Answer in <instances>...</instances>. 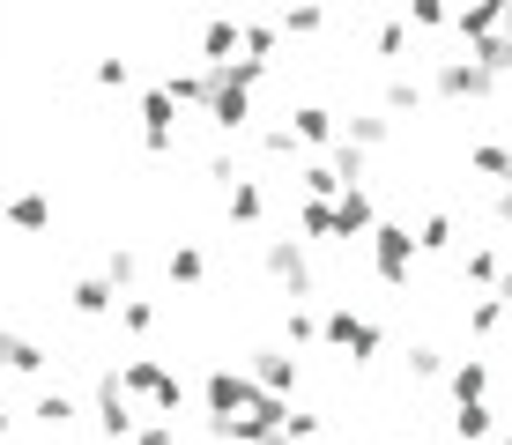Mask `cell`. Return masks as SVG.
Instances as JSON below:
<instances>
[{
	"label": "cell",
	"instance_id": "obj_37",
	"mask_svg": "<svg viewBox=\"0 0 512 445\" xmlns=\"http://www.w3.org/2000/svg\"><path fill=\"white\" fill-rule=\"evenodd\" d=\"M119 327H127V334H149V327H156V305H149V297H119Z\"/></svg>",
	"mask_w": 512,
	"mask_h": 445
},
{
	"label": "cell",
	"instance_id": "obj_41",
	"mask_svg": "<svg viewBox=\"0 0 512 445\" xmlns=\"http://www.w3.org/2000/svg\"><path fill=\"white\" fill-rule=\"evenodd\" d=\"M260 149H268V156H290V164H297V156H305V141H297L290 127H260Z\"/></svg>",
	"mask_w": 512,
	"mask_h": 445
},
{
	"label": "cell",
	"instance_id": "obj_22",
	"mask_svg": "<svg viewBox=\"0 0 512 445\" xmlns=\"http://www.w3.org/2000/svg\"><path fill=\"white\" fill-rule=\"evenodd\" d=\"M171 104H201V112H208V89H216V75H208V67L201 60H193V67H171Z\"/></svg>",
	"mask_w": 512,
	"mask_h": 445
},
{
	"label": "cell",
	"instance_id": "obj_43",
	"mask_svg": "<svg viewBox=\"0 0 512 445\" xmlns=\"http://www.w3.org/2000/svg\"><path fill=\"white\" fill-rule=\"evenodd\" d=\"M134 445H179V423H171V416H149V423L134 431Z\"/></svg>",
	"mask_w": 512,
	"mask_h": 445
},
{
	"label": "cell",
	"instance_id": "obj_26",
	"mask_svg": "<svg viewBox=\"0 0 512 445\" xmlns=\"http://www.w3.org/2000/svg\"><path fill=\"white\" fill-rule=\"evenodd\" d=\"M30 416H38L45 431H67V423H75V394H60V386H45V394L30 401Z\"/></svg>",
	"mask_w": 512,
	"mask_h": 445
},
{
	"label": "cell",
	"instance_id": "obj_49",
	"mask_svg": "<svg viewBox=\"0 0 512 445\" xmlns=\"http://www.w3.org/2000/svg\"><path fill=\"white\" fill-rule=\"evenodd\" d=\"M505 149H512V127H505Z\"/></svg>",
	"mask_w": 512,
	"mask_h": 445
},
{
	"label": "cell",
	"instance_id": "obj_23",
	"mask_svg": "<svg viewBox=\"0 0 512 445\" xmlns=\"http://www.w3.org/2000/svg\"><path fill=\"white\" fill-rule=\"evenodd\" d=\"M461 275L475 282V290H498V275H505V253H498V245H468V253H461Z\"/></svg>",
	"mask_w": 512,
	"mask_h": 445
},
{
	"label": "cell",
	"instance_id": "obj_17",
	"mask_svg": "<svg viewBox=\"0 0 512 445\" xmlns=\"http://www.w3.org/2000/svg\"><path fill=\"white\" fill-rule=\"evenodd\" d=\"M0 371H15V379H38V371H45V349L30 342V334H8V327H0Z\"/></svg>",
	"mask_w": 512,
	"mask_h": 445
},
{
	"label": "cell",
	"instance_id": "obj_6",
	"mask_svg": "<svg viewBox=\"0 0 512 445\" xmlns=\"http://www.w3.org/2000/svg\"><path fill=\"white\" fill-rule=\"evenodd\" d=\"M431 89H438L446 104H483V97H490L498 82H490L483 67L468 60V52H453V60H438V67H431Z\"/></svg>",
	"mask_w": 512,
	"mask_h": 445
},
{
	"label": "cell",
	"instance_id": "obj_42",
	"mask_svg": "<svg viewBox=\"0 0 512 445\" xmlns=\"http://www.w3.org/2000/svg\"><path fill=\"white\" fill-rule=\"evenodd\" d=\"M90 75H97V89H127V75H134V67L119 60V52H104V60L90 67Z\"/></svg>",
	"mask_w": 512,
	"mask_h": 445
},
{
	"label": "cell",
	"instance_id": "obj_15",
	"mask_svg": "<svg viewBox=\"0 0 512 445\" xmlns=\"http://www.w3.org/2000/svg\"><path fill=\"white\" fill-rule=\"evenodd\" d=\"M67 305H75L82 319H119V290H112L104 275H82L75 290H67Z\"/></svg>",
	"mask_w": 512,
	"mask_h": 445
},
{
	"label": "cell",
	"instance_id": "obj_2",
	"mask_svg": "<svg viewBox=\"0 0 512 445\" xmlns=\"http://www.w3.org/2000/svg\"><path fill=\"white\" fill-rule=\"evenodd\" d=\"M409 267H416V230L409 223H379L372 230V275L386 290H409Z\"/></svg>",
	"mask_w": 512,
	"mask_h": 445
},
{
	"label": "cell",
	"instance_id": "obj_40",
	"mask_svg": "<svg viewBox=\"0 0 512 445\" xmlns=\"http://www.w3.org/2000/svg\"><path fill=\"white\" fill-rule=\"evenodd\" d=\"M409 30H453V15L438 0H409Z\"/></svg>",
	"mask_w": 512,
	"mask_h": 445
},
{
	"label": "cell",
	"instance_id": "obj_20",
	"mask_svg": "<svg viewBox=\"0 0 512 445\" xmlns=\"http://www.w3.org/2000/svg\"><path fill=\"white\" fill-rule=\"evenodd\" d=\"M342 141H349V149H364V156H372V149H386V141H394V119H386V112H349Z\"/></svg>",
	"mask_w": 512,
	"mask_h": 445
},
{
	"label": "cell",
	"instance_id": "obj_32",
	"mask_svg": "<svg viewBox=\"0 0 512 445\" xmlns=\"http://www.w3.org/2000/svg\"><path fill=\"white\" fill-rule=\"evenodd\" d=\"M297 178H305V201H342V178H334V164H305V171H297Z\"/></svg>",
	"mask_w": 512,
	"mask_h": 445
},
{
	"label": "cell",
	"instance_id": "obj_47",
	"mask_svg": "<svg viewBox=\"0 0 512 445\" xmlns=\"http://www.w3.org/2000/svg\"><path fill=\"white\" fill-rule=\"evenodd\" d=\"M498 30H505V38H512V0H505V23H498Z\"/></svg>",
	"mask_w": 512,
	"mask_h": 445
},
{
	"label": "cell",
	"instance_id": "obj_48",
	"mask_svg": "<svg viewBox=\"0 0 512 445\" xmlns=\"http://www.w3.org/2000/svg\"><path fill=\"white\" fill-rule=\"evenodd\" d=\"M498 445H512V423H505V431H498Z\"/></svg>",
	"mask_w": 512,
	"mask_h": 445
},
{
	"label": "cell",
	"instance_id": "obj_39",
	"mask_svg": "<svg viewBox=\"0 0 512 445\" xmlns=\"http://www.w3.org/2000/svg\"><path fill=\"white\" fill-rule=\"evenodd\" d=\"M282 431H290V445H312L327 431V416H312V408H290V423H282Z\"/></svg>",
	"mask_w": 512,
	"mask_h": 445
},
{
	"label": "cell",
	"instance_id": "obj_11",
	"mask_svg": "<svg viewBox=\"0 0 512 445\" xmlns=\"http://www.w3.org/2000/svg\"><path fill=\"white\" fill-rule=\"evenodd\" d=\"M0 223H8V230H30V238L52 230V193H38V186L8 193V201H0Z\"/></svg>",
	"mask_w": 512,
	"mask_h": 445
},
{
	"label": "cell",
	"instance_id": "obj_31",
	"mask_svg": "<svg viewBox=\"0 0 512 445\" xmlns=\"http://www.w3.org/2000/svg\"><path fill=\"white\" fill-rule=\"evenodd\" d=\"M372 52L379 60H401V52H409V15H386V23L372 30Z\"/></svg>",
	"mask_w": 512,
	"mask_h": 445
},
{
	"label": "cell",
	"instance_id": "obj_9",
	"mask_svg": "<svg viewBox=\"0 0 512 445\" xmlns=\"http://www.w3.org/2000/svg\"><path fill=\"white\" fill-rule=\"evenodd\" d=\"M208 75H216V89H208V127H216V134H238L245 119H253V89H238L223 67H208Z\"/></svg>",
	"mask_w": 512,
	"mask_h": 445
},
{
	"label": "cell",
	"instance_id": "obj_25",
	"mask_svg": "<svg viewBox=\"0 0 512 445\" xmlns=\"http://www.w3.org/2000/svg\"><path fill=\"white\" fill-rule=\"evenodd\" d=\"M327 164H334V178H342L349 193H357L364 178H372V156H364V149H349V141H334V149H327Z\"/></svg>",
	"mask_w": 512,
	"mask_h": 445
},
{
	"label": "cell",
	"instance_id": "obj_4",
	"mask_svg": "<svg viewBox=\"0 0 512 445\" xmlns=\"http://www.w3.org/2000/svg\"><path fill=\"white\" fill-rule=\"evenodd\" d=\"M320 342H327V349H342V356H357V364H364V356H379V342H386V334H379V319H364V312L334 305V312L320 319Z\"/></svg>",
	"mask_w": 512,
	"mask_h": 445
},
{
	"label": "cell",
	"instance_id": "obj_8",
	"mask_svg": "<svg viewBox=\"0 0 512 445\" xmlns=\"http://www.w3.org/2000/svg\"><path fill=\"white\" fill-rule=\"evenodd\" d=\"M97 431L112 438V445H134V431H141V423H134V401H127V386H119L112 371L97 379Z\"/></svg>",
	"mask_w": 512,
	"mask_h": 445
},
{
	"label": "cell",
	"instance_id": "obj_5",
	"mask_svg": "<svg viewBox=\"0 0 512 445\" xmlns=\"http://www.w3.org/2000/svg\"><path fill=\"white\" fill-rule=\"evenodd\" d=\"M171 141H179V104H171L164 82H149V89H141V149L171 156Z\"/></svg>",
	"mask_w": 512,
	"mask_h": 445
},
{
	"label": "cell",
	"instance_id": "obj_44",
	"mask_svg": "<svg viewBox=\"0 0 512 445\" xmlns=\"http://www.w3.org/2000/svg\"><path fill=\"white\" fill-rule=\"evenodd\" d=\"M490 223L512 230V186H498V201H490Z\"/></svg>",
	"mask_w": 512,
	"mask_h": 445
},
{
	"label": "cell",
	"instance_id": "obj_16",
	"mask_svg": "<svg viewBox=\"0 0 512 445\" xmlns=\"http://www.w3.org/2000/svg\"><path fill=\"white\" fill-rule=\"evenodd\" d=\"M498 431H505V423H498V408H490V401H461V408H453V438H461V445H483Z\"/></svg>",
	"mask_w": 512,
	"mask_h": 445
},
{
	"label": "cell",
	"instance_id": "obj_28",
	"mask_svg": "<svg viewBox=\"0 0 512 445\" xmlns=\"http://www.w3.org/2000/svg\"><path fill=\"white\" fill-rule=\"evenodd\" d=\"M379 104H386V112H423V82L394 67V75H386V89H379Z\"/></svg>",
	"mask_w": 512,
	"mask_h": 445
},
{
	"label": "cell",
	"instance_id": "obj_36",
	"mask_svg": "<svg viewBox=\"0 0 512 445\" xmlns=\"http://www.w3.org/2000/svg\"><path fill=\"white\" fill-rule=\"evenodd\" d=\"M409 379H446V356H438V342H409Z\"/></svg>",
	"mask_w": 512,
	"mask_h": 445
},
{
	"label": "cell",
	"instance_id": "obj_18",
	"mask_svg": "<svg viewBox=\"0 0 512 445\" xmlns=\"http://www.w3.org/2000/svg\"><path fill=\"white\" fill-rule=\"evenodd\" d=\"M498 23H505V0H483V8H461V15H453V38H461V45H483V38H498Z\"/></svg>",
	"mask_w": 512,
	"mask_h": 445
},
{
	"label": "cell",
	"instance_id": "obj_34",
	"mask_svg": "<svg viewBox=\"0 0 512 445\" xmlns=\"http://www.w3.org/2000/svg\"><path fill=\"white\" fill-rule=\"evenodd\" d=\"M416 253H453V216H423L416 223Z\"/></svg>",
	"mask_w": 512,
	"mask_h": 445
},
{
	"label": "cell",
	"instance_id": "obj_3",
	"mask_svg": "<svg viewBox=\"0 0 512 445\" xmlns=\"http://www.w3.org/2000/svg\"><path fill=\"white\" fill-rule=\"evenodd\" d=\"M260 267L290 290V305H305V297H320V275H312V260H305V245L297 238H268V253H260Z\"/></svg>",
	"mask_w": 512,
	"mask_h": 445
},
{
	"label": "cell",
	"instance_id": "obj_21",
	"mask_svg": "<svg viewBox=\"0 0 512 445\" xmlns=\"http://www.w3.org/2000/svg\"><path fill=\"white\" fill-rule=\"evenodd\" d=\"M223 208H231V223H260V216H268L260 178H231V186H223Z\"/></svg>",
	"mask_w": 512,
	"mask_h": 445
},
{
	"label": "cell",
	"instance_id": "obj_33",
	"mask_svg": "<svg viewBox=\"0 0 512 445\" xmlns=\"http://www.w3.org/2000/svg\"><path fill=\"white\" fill-rule=\"evenodd\" d=\"M282 334H290V349L320 342V312H312V305H290V312H282Z\"/></svg>",
	"mask_w": 512,
	"mask_h": 445
},
{
	"label": "cell",
	"instance_id": "obj_13",
	"mask_svg": "<svg viewBox=\"0 0 512 445\" xmlns=\"http://www.w3.org/2000/svg\"><path fill=\"white\" fill-rule=\"evenodd\" d=\"M386 216H379V201H372V193H342V201H334V238H372V230H379Z\"/></svg>",
	"mask_w": 512,
	"mask_h": 445
},
{
	"label": "cell",
	"instance_id": "obj_45",
	"mask_svg": "<svg viewBox=\"0 0 512 445\" xmlns=\"http://www.w3.org/2000/svg\"><path fill=\"white\" fill-rule=\"evenodd\" d=\"M490 297H498V305L512 312V267H505V275H498V290H490Z\"/></svg>",
	"mask_w": 512,
	"mask_h": 445
},
{
	"label": "cell",
	"instance_id": "obj_7",
	"mask_svg": "<svg viewBox=\"0 0 512 445\" xmlns=\"http://www.w3.org/2000/svg\"><path fill=\"white\" fill-rule=\"evenodd\" d=\"M201 401H208V416H253V401H260V386H253V371H208L201 379Z\"/></svg>",
	"mask_w": 512,
	"mask_h": 445
},
{
	"label": "cell",
	"instance_id": "obj_38",
	"mask_svg": "<svg viewBox=\"0 0 512 445\" xmlns=\"http://www.w3.org/2000/svg\"><path fill=\"white\" fill-rule=\"evenodd\" d=\"M505 327V305H498V297H475V305H468V334H498Z\"/></svg>",
	"mask_w": 512,
	"mask_h": 445
},
{
	"label": "cell",
	"instance_id": "obj_30",
	"mask_svg": "<svg viewBox=\"0 0 512 445\" xmlns=\"http://www.w3.org/2000/svg\"><path fill=\"white\" fill-rule=\"evenodd\" d=\"M282 23V38H320V30H334V15L327 8H290V15H275Z\"/></svg>",
	"mask_w": 512,
	"mask_h": 445
},
{
	"label": "cell",
	"instance_id": "obj_14",
	"mask_svg": "<svg viewBox=\"0 0 512 445\" xmlns=\"http://www.w3.org/2000/svg\"><path fill=\"white\" fill-rule=\"evenodd\" d=\"M290 134L305 141V149H334V141H342V119H334L327 104H297V112H290Z\"/></svg>",
	"mask_w": 512,
	"mask_h": 445
},
{
	"label": "cell",
	"instance_id": "obj_1",
	"mask_svg": "<svg viewBox=\"0 0 512 445\" xmlns=\"http://www.w3.org/2000/svg\"><path fill=\"white\" fill-rule=\"evenodd\" d=\"M119 386H127V401H149V416H179L186 408V386H179V371H171L164 356H127Z\"/></svg>",
	"mask_w": 512,
	"mask_h": 445
},
{
	"label": "cell",
	"instance_id": "obj_46",
	"mask_svg": "<svg viewBox=\"0 0 512 445\" xmlns=\"http://www.w3.org/2000/svg\"><path fill=\"white\" fill-rule=\"evenodd\" d=\"M8 431H15V416H8V408H0V438H8Z\"/></svg>",
	"mask_w": 512,
	"mask_h": 445
},
{
	"label": "cell",
	"instance_id": "obj_24",
	"mask_svg": "<svg viewBox=\"0 0 512 445\" xmlns=\"http://www.w3.org/2000/svg\"><path fill=\"white\" fill-rule=\"evenodd\" d=\"M104 282H112L119 297H134V282H141V253L134 245H112V253H104Z\"/></svg>",
	"mask_w": 512,
	"mask_h": 445
},
{
	"label": "cell",
	"instance_id": "obj_19",
	"mask_svg": "<svg viewBox=\"0 0 512 445\" xmlns=\"http://www.w3.org/2000/svg\"><path fill=\"white\" fill-rule=\"evenodd\" d=\"M446 394H453V408H461V401H490V364H483V356L453 364L446 371Z\"/></svg>",
	"mask_w": 512,
	"mask_h": 445
},
{
	"label": "cell",
	"instance_id": "obj_29",
	"mask_svg": "<svg viewBox=\"0 0 512 445\" xmlns=\"http://www.w3.org/2000/svg\"><path fill=\"white\" fill-rule=\"evenodd\" d=\"M171 282H186V290H193V282H208V253H201V245H171Z\"/></svg>",
	"mask_w": 512,
	"mask_h": 445
},
{
	"label": "cell",
	"instance_id": "obj_10",
	"mask_svg": "<svg viewBox=\"0 0 512 445\" xmlns=\"http://www.w3.org/2000/svg\"><path fill=\"white\" fill-rule=\"evenodd\" d=\"M297 379H305V371H297V356H290V349H253V386H260V394L290 401V394H297Z\"/></svg>",
	"mask_w": 512,
	"mask_h": 445
},
{
	"label": "cell",
	"instance_id": "obj_12",
	"mask_svg": "<svg viewBox=\"0 0 512 445\" xmlns=\"http://www.w3.org/2000/svg\"><path fill=\"white\" fill-rule=\"evenodd\" d=\"M245 52V23L238 15H216V23H201V67H231Z\"/></svg>",
	"mask_w": 512,
	"mask_h": 445
},
{
	"label": "cell",
	"instance_id": "obj_27",
	"mask_svg": "<svg viewBox=\"0 0 512 445\" xmlns=\"http://www.w3.org/2000/svg\"><path fill=\"white\" fill-rule=\"evenodd\" d=\"M275 52H282V23H245V60H260V67H275Z\"/></svg>",
	"mask_w": 512,
	"mask_h": 445
},
{
	"label": "cell",
	"instance_id": "obj_35",
	"mask_svg": "<svg viewBox=\"0 0 512 445\" xmlns=\"http://www.w3.org/2000/svg\"><path fill=\"white\" fill-rule=\"evenodd\" d=\"M297 238H334V201H305L297 208Z\"/></svg>",
	"mask_w": 512,
	"mask_h": 445
}]
</instances>
